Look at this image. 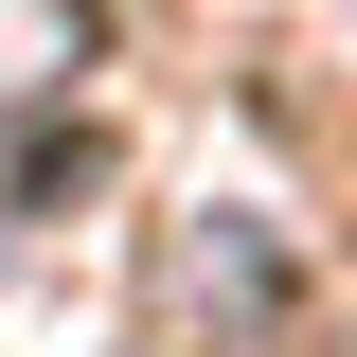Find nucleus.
<instances>
[{
  "label": "nucleus",
  "mask_w": 357,
  "mask_h": 357,
  "mask_svg": "<svg viewBox=\"0 0 357 357\" xmlns=\"http://www.w3.org/2000/svg\"><path fill=\"white\" fill-rule=\"evenodd\" d=\"M107 72V0H0V161Z\"/></svg>",
  "instance_id": "f03ea898"
},
{
  "label": "nucleus",
  "mask_w": 357,
  "mask_h": 357,
  "mask_svg": "<svg viewBox=\"0 0 357 357\" xmlns=\"http://www.w3.org/2000/svg\"><path fill=\"white\" fill-rule=\"evenodd\" d=\"M143 321H161L178 357H197V340H215V357H250L268 321H286V232H268V215H232V197L161 215V268H143Z\"/></svg>",
  "instance_id": "f257e3e1"
}]
</instances>
